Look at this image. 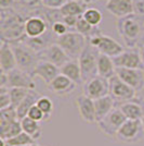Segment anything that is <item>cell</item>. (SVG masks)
<instances>
[{"label":"cell","instance_id":"obj_1","mask_svg":"<svg viewBox=\"0 0 144 146\" xmlns=\"http://www.w3.org/2000/svg\"><path fill=\"white\" fill-rule=\"evenodd\" d=\"M24 14L16 11L15 8L1 10L0 18V31H1V42L8 44L16 43L23 40L25 35Z\"/></svg>","mask_w":144,"mask_h":146},{"label":"cell","instance_id":"obj_2","mask_svg":"<svg viewBox=\"0 0 144 146\" xmlns=\"http://www.w3.org/2000/svg\"><path fill=\"white\" fill-rule=\"evenodd\" d=\"M118 35L128 48H138L144 32V18L135 13L120 18L116 22Z\"/></svg>","mask_w":144,"mask_h":146},{"label":"cell","instance_id":"obj_3","mask_svg":"<svg viewBox=\"0 0 144 146\" xmlns=\"http://www.w3.org/2000/svg\"><path fill=\"white\" fill-rule=\"evenodd\" d=\"M10 46L12 47L14 56H15L18 69L28 73L29 75L33 76L37 64L40 61L39 54L36 52L35 50H33L30 47H28L23 42L12 43L10 44Z\"/></svg>","mask_w":144,"mask_h":146},{"label":"cell","instance_id":"obj_4","mask_svg":"<svg viewBox=\"0 0 144 146\" xmlns=\"http://www.w3.org/2000/svg\"><path fill=\"white\" fill-rule=\"evenodd\" d=\"M55 44L65 51L71 60H78L87 45V38L77 32L69 31L64 35L56 37Z\"/></svg>","mask_w":144,"mask_h":146},{"label":"cell","instance_id":"obj_5","mask_svg":"<svg viewBox=\"0 0 144 146\" xmlns=\"http://www.w3.org/2000/svg\"><path fill=\"white\" fill-rule=\"evenodd\" d=\"M87 39H88V43L90 44L92 47H94L100 54L108 56L111 58L117 57L125 50L121 44H119L111 36L102 34L101 31L99 30Z\"/></svg>","mask_w":144,"mask_h":146},{"label":"cell","instance_id":"obj_6","mask_svg":"<svg viewBox=\"0 0 144 146\" xmlns=\"http://www.w3.org/2000/svg\"><path fill=\"white\" fill-rule=\"evenodd\" d=\"M99 54L100 52L94 47H92L90 44L88 43V39H87V45H86L84 51L81 52V55L78 59L84 84L92 78L98 75V57H99Z\"/></svg>","mask_w":144,"mask_h":146},{"label":"cell","instance_id":"obj_7","mask_svg":"<svg viewBox=\"0 0 144 146\" xmlns=\"http://www.w3.org/2000/svg\"><path fill=\"white\" fill-rule=\"evenodd\" d=\"M37 10V13L28 14L25 22V35L29 38L41 37L47 34L49 31H51V24L43 11H40L39 8Z\"/></svg>","mask_w":144,"mask_h":146},{"label":"cell","instance_id":"obj_8","mask_svg":"<svg viewBox=\"0 0 144 146\" xmlns=\"http://www.w3.org/2000/svg\"><path fill=\"white\" fill-rule=\"evenodd\" d=\"M127 118L121 112V110L118 107H115L107 116L102 119L100 122H98L99 130L102 132L105 136L109 139H116V135L118 133L121 125L126 122Z\"/></svg>","mask_w":144,"mask_h":146},{"label":"cell","instance_id":"obj_9","mask_svg":"<svg viewBox=\"0 0 144 146\" xmlns=\"http://www.w3.org/2000/svg\"><path fill=\"white\" fill-rule=\"evenodd\" d=\"M108 81H109V96L114 99L116 105L129 102L138 96V93L128 84H126L124 81H121L116 74Z\"/></svg>","mask_w":144,"mask_h":146},{"label":"cell","instance_id":"obj_10","mask_svg":"<svg viewBox=\"0 0 144 146\" xmlns=\"http://www.w3.org/2000/svg\"><path fill=\"white\" fill-rule=\"evenodd\" d=\"M144 137V130L141 120H129L121 125L118 133L116 135V140L121 143H135Z\"/></svg>","mask_w":144,"mask_h":146},{"label":"cell","instance_id":"obj_11","mask_svg":"<svg viewBox=\"0 0 144 146\" xmlns=\"http://www.w3.org/2000/svg\"><path fill=\"white\" fill-rule=\"evenodd\" d=\"M84 94L93 100L108 96L109 81L100 75H96L84 84Z\"/></svg>","mask_w":144,"mask_h":146},{"label":"cell","instance_id":"obj_12","mask_svg":"<svg viewBox=\"0 0 144 146\" xmlns=\"http://www.w3.org/2000/svg\"><path fill=\"white\" fill-rule=\"evenodd\" d=\"M116 75L137 93L144 90V70L142 69L116 68Z\"/></svg>","mask_w":144,"mask_h":146},{"label":"cell","instance_id":"obj_13","mask_svg":"<svg viewBox=\"0 0 144 146\" xmlns=\"http://www.w3.org/2000/svg\"><path fill=\"white\" fill-rule=\"evenodd\" d=\"M116 68L124 69H142L144 70L143 63L140 57L139 48L125 49L120 55L113 58Z\"/></svg>","mask_w":144,"mask_h":146},{"label":"cell","instance_id":"obj_14","mask_svg":"<svg viewBox=\"0 0 144 146\" xmlns=\"http://www.w3.org/2000/svg\"><path fill=\"white\" fill-rule=\"evenodd\" d=\"M8 87L9 88L18 87V88H26L29 91H35L36 84L31 75L16 68L11 72L8 73Z\"/></svg>","mask_w":144,"mask_h":146},{"label":"cell","instance_id":"obj_15","mask_svg":"<svg viewBox=\"0 0 144 146\" xmlns=\"http://www.w3.org/2000/svg\"><path fill=\"white\" fill-rule=\"evenodd\" d=\"M40 60L48 61L58 68H62L65 63L71 60L69 57L66 55V52L61 48L58 44H51L43 51L39 54Z\"/></svg>","mask_w":144,"mask_h":146},{"label":"cell","instance_id":"obj_16","mask_svg":"<svg viewBox=\"0 0 144 146\" xmlns=\"http://www.w3.org/2000/svg\"><path fill=\"white\" fill-rule=\"evenodd\" d=\"M76 107L78 109L79 116L81 120L86 123H96V108H94V100L86 96L84 94L79 95L75 100Z\"/></svg>","mask_w":144,"mask_h":146},{"label":"cell","instance_id":"obj_17","mask_svg":"<svg viewBox=\"0 0 144 146\" xmlns=\"http://www.w3.org/2000/svg\"><path fill=\"white\" fill-rule=\"evenodd\" d=\"M129 120H141L144 115V99L137 96L134 99L116 105Z\"/></svg>","mask_w":144,"mask_h":146},{"label":"cell","instance_id":"obj_18","mask_svg":"<svg viewBox=\"0 0 144 146\" xmlns=\"http://www.w3.org/2000/svg\"><path fill=\"white\" fill-rule=\"evenodd\" d=\"M76 87H77V84L63 74H59L48 85L49 91L52 92L56 96L69 95L76 90Z\"/></svg>","mask_w":144,"mask_h":146},{"label":"cell","instance_id":"obj_19","mask_svg":"<svg viewBox=\"0 0 144 146\" xmlns=\"http://www.w3.org/2000/svg\"><path fill=\"white\" fill-rule=\"evenodd\" d=\"M59 74H61L60 68L50 63L48 61L40 60L37 64L36 69L34 71V78H40L45 82V84L48 86Z\"/></svg>","mask_w":144,"mask_h":146},{"label":"cell","instance_id":"obj_20","mask_svg":"<svg viewBox=\"0 0 144 146\" xmlns=\"http://www.w3.org/2000/svg\"><path fill=\"white\" fill-rule=\"evenodd\" d=\"M105 8L116 18H124L134 13L133 0H107Z\"/></svg>","mask_w":144,"mask_h":146},{"label":"cell","instance_id":"obj_21","mask_svg":"<svg viewBox=\"0 0 144 146\" xmlns=\"http://www.w3.org/2000/svg\"><path fill=\"white\" fill-rule=\"evenodd\" d=\"M0 67L1 72L6 73L11 72L12 70L18 68L12 47L10 46V44L5 42H1L0 46Z\"/></svg>","mask_w":144,"mask_h":146},{"label":"cell","instance_id":"obj_22","mask_svg":"<svg viewBox=\"0 0 144 146\" xmlns=\"http://www.w3.org/2000/svg\"><path fill=\"white\" fill-rule=\"evenodd\" d=\"M115 107H116V103L109 95L96 99L94 100V108H96V123L100 122L102 119H104Z\"/></svg>","mask_w":144,"mask_h":146},{"label":"cell","instance_id":"obj_23","mask_svg":"<svg viewBox=\"0 0 144 146\" xmlns=\"http://www.w3.org/2000/svg\"><path fill=\"white\" fill-rule=\"evenodd\" d=\"M116 74V67L114 64L113 58L99 54L98 57V75L104 79L109 80Z\"/></svg>","mask_w":144,"mask_h":146},{"label":"cell","instance_id":"obj_24","mask_svg":"<svg viewBox=\"0 0 144 146\" xmlns=\"http://www.w3.org/2000/svg\"><path fill=\"white\" fill-rule=\"evenodd\" d=\"M60 72L61 74H63V75L67 76L69 80H72L77 85L84 84L78 60H69L63 67L60 68Z\"/></svg>","mask_w":144,"mask_h":146},{"label":"cell","instance_id":"obj_25","mask_svg":"<svg viewBox=\"0 0 144 146\" xmlns=\"http://www.w3.org/2000/svg\"><path fill=\"white\" fill-rule=\"evenodd\" d=\"M41 97V95L36 91H29L27 94V96L24 98V100L16 108V112H18V118L21 121L22 119H24L25 117H27V113L30 110L31 107H34L37 105L38 99Z\"/></svg>","mask_w":144,"mask_h":146},{"label":"cell","instance_id":"obj_26","mask_svg":"<svg viewBox=\"0 0 144 146\" xmlns=\"http://www.w3.org/2000/svg\"><path fill=\"white\" fill-rule=\"evenodd\" d=\"M87 5L81 0H69L66 5L61 8L60 13L62 17L66 15H76V17H81L87 10Z\"/></svg>","mask_w":144,"mask_h":146},{"label":"cell","instance_id":"obj_27","mask_svg":"<svg viewBox=\"0 0 144 146\" xmlns=\"http://www.w3.org/2000/svg\"><path fill=\"white\" fill-rule=\"evenodd\" d=\"M21 124H22L23 132H25L26 134H28V135L31 136L35 141H37L38 139H40L42 130H41V125H40L39 122L35 121V120L30 119L28 117H25L24 119L21 120Z\"/></svg>","mask_w":144,"mask_h":146},{"label":"cell","instance_id":"obj_28","mask_svg":"<svg viewBox=\"0 0 144 146\" xmlns=\"http://www.w3.org/2000/svg\"><path fill=\"white\" fill-rule=\"evenodd\" d=\"M22 132H23V129H22L21 121L16 120V121L9 123L6 127L0 128V139L8 141L18 135V134H21Z\"/></svg>","mask_w":144,"mask_h":146},{"label":"cell","instance_id":"obj_29","mask_svg":"<svg viewBox=\"0 0 144 146\" xmlns=\"http://www.w3.org/2000/svg\"><path fill=\"white\" fill-rule=\"evenodd\" d=\"M37 106L43 112L45 121H49L51 119V117H52L54 109L53 102L51 100V98L48 97V96H41L38 99V102H37Z\"/></svg>","mask_w":144,"mask_h":146},{"label":"cell","instance_id":"obj_30","mask_svg":"<svg viewBox=\"0 0 144 146\" xmlns=\"http://www.w3.org/2000/svg\"><path fill=\"white\" fill-rule=\"evenodd\" d=\"M18 120L16 108L10 106L5 109H0V128L6 127L9 123Z\"/></svg>","mask_w":144,"mask_h":146},{"label":"cell","instance_id":"obj_31","mask_svg":"<svg viewBox=\"0 0 144 146\" xmlns=\"http://www.w3.org/2000/svg\"><path fill=\"white\" fill-rule=\"evenodd\" d=\"M82 18L91 24L93 27H98L99 25L101 24L102 22V12L99 10V9H96V8H88L84 13L82 14Z\"/></svg>","mask_w":144,"mask_h":146},{"label":"cell","instance_id":"obj_32","mask_svg":"<svg viewBox=\"0 0 144 146\" xmlns=\"http://www.w3.org/2000/svg\"><path fill=\"white\" fill-rule=\"evenodd\" d=\"M6 142L8 146H29L31 144H35L36 141L31 136H29L28 134L22 132L21 134H18V135L6 141Z\"/></svg>","mask_w":144,"mask_h":146},{"label":"cell","instance_id":"obj_33","mask_svg":"<svg viewBox=\"0 0 144 146\" xmlns=\"http://www.w3.org/2000/svg\"><path fill=\"white\" fill-rule=\"evenodd\" d=\"M29 93V90L26 88H18L13 87L10 88V98H11V106L14 108H18V106L24 100V98Z\"/></svg>","mask_w":144,"mask_h":146},{"label":"cell","instance_id":"obj_34","mask_svg":"<svg viewBox=\"0 0 144 146\" xmlns=\"http://www.w3.org/2000/svg\"><path fill=\"white\" fill-rule=\"evenodd\" d=\"M75 30H76L77 33H79L80 35L84 36L86 38L91 37L96 33V31H98L96 27H93L91 24H89V23L82 18V15L79 18V21H78V23H77V25H76V29H75Z\"/></svg>","mask_w":144,"mask_h":146},{"label":"cell","instance_id":"obj_35","mask_svg":"<svg viewBox=\"0 0 144 146\" xmlns=\"http://www.w3.org/2000/svg\"><path fill=\"white\" fill-rule=\"evenodd\" d=\"M42 1L43 0H15V5L24 11L26 10L33 11L42 6Z\"/></svg>","mask_w":144,"mask_h":146},{"label":"cell","instance_id":"obj_36","mask_svg":"<svg viewBox=\"0 0 144 146\" xmlns=\"http://www.w3.org/2000/svg\"><path fill=\"white\" fill-rule=\"evenodd\" d=\"M10 106H11L10 88L9 87H0V109H5Z\"/></svg>","mask_w":144,"mask_h":146},{"label":"cell","instance_id":"obj_37","mask_svg":"<svg viewBox=\"0 0 144 146\" xmlns=\"http://www.w3.org/2000/svg\"><path fill=\"white\" fill-rule=\"evenodd\" d=\"M69 0H43L42 7L50 10H60L62 7L66 5Z\"/></svg>","mask_w":144,"mask_h":146},{"label":"cell","instance_id":"obj_38","mask_svg":"<svg viewBox=\"0 0 144 146\" xmlns=\"http://www.w3.org/2000/svg\"><path fill=\"white\" fill-rule=\"evenodd\" d=\"M51 30H52V33L54 34V36L59 37L64 35L66 33H68V27L66 26L62 21H58V22H54L53 24L51 25Z\"/></svg>","mask_w":144,"mask_h":146},{"label":"cell","instance_id":"obj_39","mask_svg":"<svg viewBox=\"0 0 144 146\" xmlns=\"http://www.w3.org/2000/svg\"><path fill=\"white\" fill-rule=\"evenodd\" d=\"M27 117L37 122L45 121V115H43V112H42L41 110L38 108L37 105H35L34 107L30 108V110L28 111V113H27Z\"/></svg>","mask_w":144,"mask_h":146},{"label":"cell","instance_id":"obj_40","mask_svg":"<svg viewBox=\"0 0 144 146\" xmlns=\"http://www.w3.org/2000/svg\"><path fill=\"white\" fill-rule=\"evenodd\" d=\"M79 18L80 17H76V15H66L62 18V22L68 27V29H76V25L78 23Z\"/></svg>","mask_w":144,"mask_h":146},{"label":"cell","instance_id":"obj_41","mask_svg":"<svg viewBox=\"0 0 144 146\" xmlns=\"http://www.w3.org/2000/svg\"><path fill=\"white\" fill-rule=\"evenodd\" d=\"M134 13L144 18V0H133Z\"/></svg>","mask_w":144,"mask_h":146},{"label":"cell","instance_id":"obj_42","mask_svg":"<svg viewBox=\"0 0 144 146\" xmlns=\"http://www.w3.org/2000/svg\"><path fill=\"white\" fill-rule=\"evenodd\" d=\"M0 7L1 10L13 9L15 7V0H0Z\"/></svg>","mask_w":144,"mask_h":146},{"label":"cell","instance_id":"obj_43","mask_svg":"<svg viewBox=\"0 0 144 146\" xmlns=\"http://www.w3.org/2000/svg\"><path fill=\"white\" fill-rule=\"evenodd\" d=\"M0 87H8V73L1 72L0 74Z\"/></svg>","mask_w":144,"mask_h":146},{"label":"cell","instance_id":"obj_44","mask_svg":"<svg viewBox=\"0 0 144 146\" xmlns=\"http://www.w3.org/2000/svg\"><path fill=\"white\" fill-rule=\"evenodd\" d=\"M139 48V52H140V57H141V60H142V63H143L144 67V46H141V47H138Z\"/></svg>","mask_w":144,"mask_h":146},{"label":"cell","instance_id":"obj_45","mask_svg":"<svg viewBox=\"0 0 144 146\" xmlns=\"http://www.w3.org/2000/svg\"><path fill=\"white\" fill-rule=\"evenodd\" d=\"M141 46H144V32H143V34H142V37H141L140 42H139V46H138V47H141Z\"/></svg>","mask_w":144,"mask_h":146},{"label":"cell","instance_id":"obj_46","mask_svg":"<svg viewBox=\"0 0 144 146\" xmlns=\"http://www.w3.org/2000/svg\"><path fill=\"white\" fill-rule=\"evenodd\" d=\"M84 1L86 5H89V3H92V2H96V1H99V0H81Z\"/></svg>","mask_w":144,"mask_h":146},{"label":"cell","instance_id":"obj_47","mask_svg":"<svg viewBox=\"0 0 144 146\" xmlns=\"http://www.w3.org/2000/svg\"><path fill=\"white\" fill-rule=\"evenodd\" d=\"M0 146H8L7 145V142L2 139H0Z\"/></svg>","mask_w":144,"mask_h":146},{"label":"cell","instance_id":"obj_48","mask_svg":"<svg viewBox=\"0 0 144 146\" xmlns=\"http://www.w3.org/2000/svg\"><path fill=\"white\" fill-rule=\"evenodd\" d=\"M141 123H142V127H143V130H144V115L142 117V119H141Z\"/></svg>","mask_w":144,"mask_h":146},{"label":"cell","instance_id":"obj_49","mask_svg":"<svg viewBox=\"0 0 144 146\" xmlns=\"http://www.w3.org/2000/svg\"><path fill=\"white\" fill-rule=\"evenodd\" d=\"M29 146H39V145H38V144H36V143H35V144H31V145H29Z\"/></svg>","mask_w":144,"mask_h":146}]
</instances>
